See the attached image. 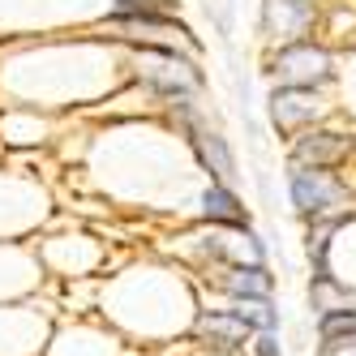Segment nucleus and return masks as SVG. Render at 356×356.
<instances>
[{
  "instance_id": "obj_3",
  "label": "nucleus",
  "mask_w": 356,
  "mask_h": 356,
  "mask_svg": "<svg viewBox=\"0 0 356 356\" xmlns=\"http://www.w3.org/2000/svg\"><path fill=\"white\" fill-rule=\"evenodd\" d=\"M288 193H292V207L305 219H322V215H330L343 202L339 181H335V176H326V168H292Z\"/></svg>"
},
{
  "instance_id": "obj_12",
  "label": "nucleus",
  "mask_w": 356,
  "mask_h": 356,
  "mask_svg": "<svg viewBox=\"0 0 356 356\" xmlns=\"http://www.w3.org/2000/svg\"><path fill=\"white\" fill-rule=\"evenodd\" d=\"M249 348H253V356H284V352H279L275 330H258V339H253Z\"/></svg>"
},
{
  "instance_id": "obj_13",
  "label": "nucleus",
  "mask_w": 356,
  "mask_h": 356,
  "mask_svg": "<svg viewBox=\"0 0 356 356\" xmlns=\"http://www.w3.org/2000/svg\"><path fill=\"white\" fill-rule=\"evenodd\" d=\"M318 356H356V335L352 339H335V343H322Z\"/></svg>"
},
{
  "instance_id": "obj_6",
  "label": "nucleus",
  "mask_w": 356,
  "mask_h": 356,
  "mask_svg": "<svg viewBox=\"0 0 356 356\" xmlns=\"http://www.w3.org/2000/svg\"><path fill=\"white\" fill-rule=\"evenodd\" d=\"M197 335L211 339V348H219V352H236V348L249 343L253 330H249L232 309H211V314L197 318Z\"/></svg>"
},
{
  "instance_id": "obj_1",
  "label": "nucleus",
  "mask_w": 356,
  "mask_h": 356,
  "mask_svg": "<svg viewBox=\"0 0 356 356\" xmlns=\"http://www.w3.org/2000/svg\"><path fill=\"white\" fill-rule=\"evenodd\" d=\"M275 82L279 86H305V90H314V86H326L330 78H335V60H330L326 47L309 43V39H296V43H284L275 52Z\"/></svg>"
},
{
  "instance_id": "obj_7",
  "label": "nucleus",
  "mask_w": 356,
  "mask_h": 356,
  "mask_svg": "<svg viewBox=\"0 0 356 356\" xmlns=\"http://www.w3.org/2000/svg\"><path fill=\"white\" fill-rule=\"evenodd\" d=\"M352 150V142L343 134H309V138H300L296 150H292V163L296 168H335L343 155Z\"/></svg>"
},
{
  "instance_id": "obj_9",
  "label": "nucleus",
  "mask_w": 356,
  "mask_h": 356,
  "mask_svg": "<svg viewBox=\"0 0 356 356\" xmlns=\"http://www.w3.org/2000/svg\"><path fill=\"white\" fill-rule=\"evenodd\" d=\"M202 215H207L211 223H219V227H249L245 207L236 202V193L227 185H211L207 189V197H202Z\"/></svg>"
},
{
  "instance_id": "obj_2",
  "label": "nucleus",
  "mask_w": 356,
  "mask_h": 356,
  "mask_svg": "<svg viewBox=\"0 0 356 356\" xmlns=\"http://www.w3.org/2000/svg\"><path fill=\"white\" fill-rule=\"evenodd\" d=\"M142 78L155 86L168 99H189L202 86V73L176 52H163V47H146L142 52Z\"/></svg>"
},
{
  "instance_id": "obj_11",
  "label": "nucleus",
  "mask_w": 356,
  "mask_h": 356,
  "mask_svg": "<svg viewBox=\"0 0 356 356\" xmlns=\"http://www.w3.org/2000/svg\"><path fill=\"white\" fill-rule=\"evenodd\" d=\"M232 314L249 330H275L279 326V309H275L270 300H232Z\"/></svg>"
},
{
  "instance_id": "obj_5",
  "label": "nucleus",
  "mask_w": 356,
  "mask_h": 356,
  "mask_svg": "<svg viewBox=\"0 0 356 356\" xmlns=\"http://www.w3.org/2000/svg\"><path fill=\"white\" fill-rule=\"evenodd\" d=\"M322 112L318 95L305 90V86H275L270 95V120L279 129H296V124H309L314 116Z\"/></svg>"
},
{
  "instance_id": "obj_10",
  "label": "nucleus",
  "mask_w": 356,
  "mask_h": 356,
  "mask_svg": "<svg viewBox=\"0 0 356 356\" xmlns=\"http://www.w3.org/2000/svg\"><path fill=\"white\" fill-rule=\"evenodd\" d=\"M318 335H322V343L352 339L356 335V305H352V309H326V314H318Z\"/></svg>"
},
{
  "instance_id": "obj_4",
  "label": "nucleus",
  "mask_w": 356,
  "mask_h": 356,
  "mask_svg": "<svg viewBox=\"0 0 356 356\" xmlns=\"http://www.w3.org/2000/svg\"><path fill=\"white\" fill-rule=\"evenodd\" d=\"M314 22V5L309 0H266L262 5V26L266 35L284 39V43H296Z\"/></svg>"
},
{
  "instance_id": "obj_8",
  "label": "nucleus",
  "mask_w": 356,
  "mask_h": 356,
  "mask_svg": "<svg viewBox=\"0 0 356 356\" xmlns=\"http://www.w3.org/2000/svg\"><path fill=\"white\" fill-rule=\"evenodd\" d=\"M223 288L232 292V300H270V288H275V279L262 262H241L232 266V275L223 279Z\"/></svg>"
}]
</instances>
